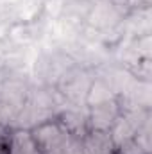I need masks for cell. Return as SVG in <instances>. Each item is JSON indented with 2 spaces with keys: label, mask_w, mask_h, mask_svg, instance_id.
<instances>
[{
  "label": "cell",
  "mask_w": 152,
  "mask_h": 154,
  "mask_svg": "<svg viewBox=\"0 0 152 154\" xmlns=\"http://www.w3.org/2000/svg\"><path fill=\"white\" fill-rule=\"evenodd\" d=\"M31 133L36 140L41 154H63L65 149L72 143L75 136L57 120V116H50L41 120L36 125L31 127Z\"/></svg>",
  "instance_id": "cell-1"
},
{
  "label": "cell",
  "mask_w": 152,
  "mask_h": 154,
  "mask_svg": "<svg viewBox=\"0 0 152 154\" xmlns=\"http://www.w3.org/2000/svg\"><path fill=\"white\" fill-rule=\"evenodd\" d=\"M5 154H41L36 140L27 127L7 129L5 136Z\"/></svg>",
  "instance_id": "cell-2"
},
{
  "label": "cell",
  "mask_w": 152,
  "mask_h": 154,
  "mask_svg": "<svg viewBox=\"0 0 152 154\" xmlns=\"http://www.w3.org/2000/svg\"><path fill=\"white\" fill-rule=\"evenodd\" d=\"M56 116L75 138H81L90 129L88 127V109L84 104H74L72 102V106H65Z\"/></svg>",
  "instance_id": "cell-3"
},
{
  "label": "cell",
  "mask_w": 152,
  "mask_h": 154,
  "mask_svg": "<svg viewBox=\"0 0 152 154\" xmlns=\"http://www.w3.org/2000/svg\"><path fill=\"white\" fill-rule=\"evenodd\" d=\"M81 145L84 154H116V145L109 131L88 129L81 136Z\"/></svg>",
  "instance_id": "cell-4"
},
{
  "label": "cell",
  "mask_w": 152,
  "mask_h": 154,
  "mask_svg": "<svg viewBox=\"0 0 152 154\" xmlns=\"http://www.w3.org/2000/svg\"><path fill=\"white\" fill-rule=\"evenodd\" d=\"M152 0H125V5L129 11H138V9H149Z\"/></svg>",
  "instance_id": "cell-5"
},
{
  "label": "cell",
  "mask_w": 152,
  "mask_h": 154,
  "mask_svg": "<svg viewBox=\"0 0 152 154\" xmlns=\"http://www.w3.org/2000/svg\"><path fill=\"white\" fill-rule=\"evenodd\" d=\"M63 154H84L82 152V145H81V138H74L72 143L65 149Z\"/></svg>",
  "instance_id": "cell-6"
},
{
  "label": "cell",
  "mask_w": 152,
  "mask_h": 154,
  "mask_svg": "<svg viewBox=\"0 0 152 154\" xmlns=\"http://www.w3.org/2000/svg\"><path fill=\"white\" fill-rule=\"evenodd\" d=\"M5 136H7V127L0 125V154H5Z\"/></svg>",
  "instance_id": "cell-7"
},
{
  "label": "cell",
  "mask_w": 152,
  "mask_h": 154,
  "mask_svg": "<svg viewBox=\"0 0 152 154\" xmlns=\"http://www.w3.org/2000/svg\"><path fill=\"white\" fill-rule=\"evenodd\" d=\"M116 154H120V152H118V151H116Z\"/></svg>",
  "instance_id": "cell-8"
},
{
  "label": "cell",
  "mask_w": 152,
  "mask_h": 154,
  "mask_svg": "<svg viewBox=\"0 0 152 154\" xmlns=\"http://www.w3.org/2000/svg\"><path fill=\"white\" fill-rule=\"evenodd\" d=\"M0 125H2V124H0Z\"/></svg>",
  "instance_id": "cell-9"
}]
</instances>
